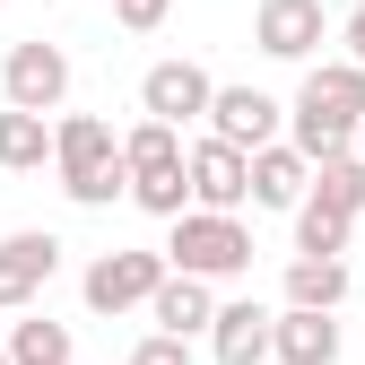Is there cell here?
<instances>
[{"mask_svg": "<svg viewBox=\"0 0 365 365\" xmlns=\"http://www.w3.org/2000/svg\"><path fill=\"white\" fill-rule=\"evenodd\" d=\"M165 269H174L165 252H96L78 296H87V313H148V296L165 287Z\"/></svg>", "mask_w": 365, "mask_h": 365, "instance_id": "3", "label": "cell"}, {"mask_svg": "<svg viewBox=\"0 0 365 365\" xmlns=\"http://www.w3.org/2000/svg\"><path fill=\"white\" fill-rule=\"evenodd\" d=\"M304 192H313V157L296 148V140H269V148H252V209H304Z\"/></svg>", "mask_w": 365, "mask_h": 365, "instance_id": "11", "label": "cell"}, {"mask_svg": "<svg viewBox=\"0 0 365 365\" xmlns=\"http://www.w3.org/2000/svg\"><path fill=\"white\" fill-rule=\"evenodd\" d=\"M0 165L9 174H43L53 165V122L26 113V105H0Z\"/></svg>", "mask_w": 365, "mask_h": 365, "instance_id": "15", "label": "cell"}, {"mask_svg": "<svg viewBox=\"0 0 365 365\" xmlns=\"http://www.w3.org/2000/svg\"><path fill=\"white\" fill-rule=\"evenodd\" d=\"M130 365H192V339L182 331H148L140 348H130Z\"/></svg>", "mask_w": 365, "mask_h": 365, "instance_id": "23", "label": "cell"}, {"mask_svg": "<svg viewBox=\"0 0 365 365\" xmlns=\"http://www.w3.org/2000/svg\"><path fill=\"white\" fill-rule=\"evenodd\" d=\"M356 148H365V122H356Z\"/></svg>", "mask_w": 365, "mask_h": 365, "instance_id": "27", "label": "cell"}, {"mask_svg": "<svg viewBox=\"0 0 365 365\" xmlns=\"http://www.w3.org/2000/svg\"><path fill=\"white\" fill-rule=\"evenodd\" d=\"M322 26H331L322 0H261V9H252V43L269 61H313V53H322Z\"/></svg>", "mask_w": 365, "mask_h": 365, "instance_id": "8", "label": "cell"}, {"mask_svg": "<svg viewBox=\"0 0 365 365\" xmlns=\"http://www.w3.org/2000/svg\"><path fill=\"white\" fill-rule=\"evenodd\" d=\"M9 356L18 365H70V322H53V313L26 304V322H9Z\"/></svg>", "mask_w": 365, "mask_h": 365, "instance_id": "20", "label": "cell"}, {"mask_svg": "<svg viewBox=\"0 0 365 365\" xmlns=\"http://www.w3.org/2000/svg\"><path fill=\"white\" fill-rule=\"evenodd\" d=\"M304 200H322L331 217H365V148H348V157H322V165H313V192Z\"/></svg>", "mask_w": 365, "mask_h": 365, "instance_id": "17", "label": "cell"}, {"mask_svg": "<svg viewBox=\"0 0 365 365\" xmlns=\"http://www.w3.org/2000/svg\"><path fill=\"white\" fill-rule=\"evenodd\" d=\"M296 96L322 105V113H339V122H365V61H313Z\"/></svg>", "mask_w": 365, "mask_h": 365, "instance_id": "14", "label": "cell"}, {"mask_svg": "<svg viewBox=\"0 0 365 365\" xmlns=\"http://www.w3.org/2000/svg\"><path fill=\"white\" fill-rule=\"evenodd\" d=\"M165 261L192 269V279H244V269H252V226H244V209H182L174 235H165Z\"/></svg>", "mask_w": 365, "mask_h": 365, "instance_id": "2", "label": "cell"}, {"mask_svg": "<svg viewBox=\"0 0 365 365\" xmlns=\"http://www.w3.org/2000/svg\"><path fill=\"white\" fill-rule=\"evenodd\" d=\"M269 356H279V365H339V322H331V304H279V322H269Z\"/></svg>", "mask_w": 365, "mask_h": 365, "instance_id": "10", "label": "cell"}, {"mask_svg": "<svg viewBox=\"0 0 365 365\" xmlns=\"http://www.w3.org/2000/svg\"><path fill=\"white\" fill-rule=\"evenodd\" d=\"M122 165L130 174H157V165H182V130L174 122H157V113H140L122 130Z\"/></svg>", "mask_w": 365, "mask_h": 365, "instance_id": "19", "label": "cell"}, {"mask_svg": "<svg viewBox=\"0 0 365 365\" xmlns=\"http://www.w3.org/2000/svg\"><path fill=\"white\" fill-rule=\"evenodd\" d=\"M287 304H348V252H296L287 261Z\"/></svg>", "mask_w": 365, "mask_h": 365, "instance_id": "16", "label": "cell"}, {"mask_svg": "<svg viewBox=\"0 0 365 365\" xmlns=\"http://www.w3.org/2000/svg\"><path fill=\"white\" fill-rule=\"evenodd\" d=\"M287 140L322 165V157H348V148H356V122H339V113H322V105L296 96V105H287Z\"/></svg>", "mask_w": 365, "mask_h": 365, "instance_id": "18", "label": "cell"}, {"mask_svg": "<svg viewBox=\"0 0 365 365\" xmlns=\"http://www.w3.org/2000/svg\"><path fill=\"white\" fill-rule=\"evenodd\" d=\"M113 18H122L130 35H157V26L174 18V0H113Z\"/></svg>", "mask_w": 365, "mask_h": 365, "instance_id": "24", "label": "cell"}, {"mask_svg": "<svg viewBox=\"0 0 365 365\" xmlns=\"http://www.w3.org/2000/svg\"><path fill=\"white\" fill-rule=\"evenodd\" d=\"M348 61H365V0H356V18H348Z\"/></svg>", "mask_w": 365, "mask_h": 365, "instance_id": "25", "label": "cell"}, {"mask_svg": "<svg viewBox=\"0 0 365 365\" xmlns=\"http://www.w3.org/2000/svg\"><path fill=\"white\" fill-rule=\"evenodd\" d=\"M269 322H279V313L269 304H217V322H209V356L217 365H269Z\"/></svg>", "mask_w": 365, "mask_h": 365, "instance_id": "12", "label": "cell"}, {"mask_svg": "<svg viewBox=\"0 0 365 365\" xmlns=\"http://www.w3.org/2000/svg\"><path fill=\"white\" fill-rule=\"evenodd\" d=\"M296 252H348V217H331L322 200L296 209Z\"/></svg>", "mask_w": 365, "mask_h": 365, "instance_id": "22", "label": "cell"}, {"mask_svg": "<svg viewBox=\"0 0 365 365\" xmlns=\"http://www.w3.org/2000/svg\"><path fill=\"white\" fill-rule=\"evenodd\" d=\"M209 105H217V78L200 70V61H157L148 78H140V113H157V122H209Z\"/></svg>", "mask_w": 365, "mask_h": 365, "instance_id": "7", "label": "cell"}, {"mask_svg": "<svg viewBox=\"0 0 365 365\" xmlns=\"http://www.w3.org/2000/svg\"><path fill=\"white\" fill-rule=\"evenodd\" d=\"M53 174L78 209H113L130 200V165H122V130L105 113H61L53 122Z\"/></svg>", "mask_w": 365, "mask_h": 365, "instance_id": "1", "label": "cell"}, {"mask_svg": "<svg viewBox=\"0 0 365 365\" xmlns=\"http://www.w3.org/2000/svg\"><path fill=\"white\" fill-rule=\"evenodd\" d=\"M192 209H244L252 200V148H235V140H192Z\"/></svg>", "mask_w": 365, "mask_h": 365, "instance_id": "6", "label": "cell"}, {"mask_svg": "<svg viewBox=\"0 0 365 365\" xmlns=\"http://www.w3.org/2000/svg\"><path fill=\"white\" fill-rule=\"evenodd\" d=\"M209 130H217V140H235V148H269V140H287V105L269 96V87H217Z\"/></svg>", "mask_w": 365, "mask_h": 365, "instance_id": "9", "label": "cell"}, {"mask_svg": "<svg viewBox=\"0 0 365 365\" xmlns=\"http://www.w3.org/2000/svg\"><path fill=\"white\" fill-rule=\"evenodd\" d=\"M0 365H18V356H9V339H0Z\"/></svg>", "mask_w": 365, "mask_h": 365, "instance_id": "26", "label": "cell"}, {"mask_svg": "<svg viewBox=\"0 0 365 365\" xmlns=\"http://www.w3.org/2000/svg\"><path fill=\"white\" fill-rule=\"evenodd\" d=\"M61 96H70V53H61V43H43V35L9 43V61H0V105L61 113Z\"/></svg>", "mask_w": 365, "mask_h": 365, "instance_id": "4", "label": "cell"}, {"mask_svg": "<svg viewBox=\"0 0 365 365\" xmlns=\"http://www.w3.org/2000/svg\"><path fill=\"white\" fill-rule=\"evenodd\" d=\"M182 157H192V148H182ZM130 200H140L148 217H182V209H192V165H157V174H130Z\"/></svg>", "mask_w": 365, "mask_h": 365, "instance_id": "21", "label": "cell"}, {"mask_svg": "<svg viewBox=\"0 0 365 365\" xmlns=\"http://www.w3.org/2000/svg\"><path fill=\"white\" fill-rule=\"evenodd\" d=\"M217 279H192V269H165V287L148 296V322L157 331H182V339H192V331H209L217 322V296H209Z\"/></svg>", "mask_w": 365, "mask_h": 365, "instance_id": "13", "label": "cell"}, {"mask_svg": "<svg viewBox=\"0 0 365 365\" xmlns=\"http://www.w3.org/2000/svg\"><path fill=\"white\" fill-rule=\"evenodd\" d=\"M53 269H61V235H43V226L0 235V313H26L43 287H53Z\"/></svg>", "mask_w": 365, "mask_h": 365, "instance_id": "5", "label": "cell"}]
</instances>
